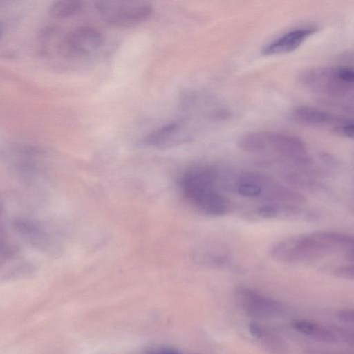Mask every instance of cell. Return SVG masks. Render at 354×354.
<instances>
[{"label":"cell","instance_id":"cell-1","mask_svg":"<svg viewBox=\"0 0 354 354\" xmlns=\"http://www.w3.org/2000/svg\"><path fill=\"white\" fill-rule=\"evenodd\" d=\"M353 248V236L331 231L298 234L274 243L270 255L283 263H305Z\"/></svg>","mask_w":354,"mask_h":354},{"label":"cell","instance_id":"cell-2","mask_svg":"<svg viewBox=\"0 0 354 354\" xmlns=\"http://www.w3.org/2000/svg\"><path fill=\"white\" fill-rule=\"evenodd\" d=\"M218 178L215 168L197 165L180 174L178 187L185 200L198 211L207 215L221 216L228 212L230 205L217 189Z\"/></svg>","mask_w":354,"mask_h":354},{"label":"cell","instance_id":"cell-3","mask_svg":"<svg viewBox=\"0 0 354 354\" xmlns=\"http://www.w3.org/2000/svg\"><path fill=\"white\" fill-rule=\"evenodd\" d=\"M241 147L245 152L249 153L263 154L272 152L299 165H308L311 163V158L303 140L286 133H247L241 139Z\"/></svg>","mask_w":354,"mask_h":354},{"label":"cell","instance_id":"cell-4","mask_svg":"<svg viewBox=\"0 0 354 354\" xmlns=\"http://www.w3.org/2000/svg\"><path fill=\"white\" fill-rule=\"evenodd\" d=\"M297 80L311 92L338 98L353 91L354 72L344 66L313 67L301 71Z\"/></svg>","mask_w":354,"mask_h":354},{"label":"cell","instance_id":"cell-5","mask_svg":"<svg viewBox=\"0 0 354 354\" xmlns=\"http://www.w3.org/2000/svg\"><path fill=\"white\" fill-rule=\"evenodd\" d=\"M95 10L108 24L117 27H129L147 20L153 12L148 1L106 0L95 3Z\"/></svg>","mask_w":354,"mask_h":354},{"label":"cell","instance_id":"cell-6","mask_svg":"<svg viewBox=\"0 0 354 354\" xmlns=\"http://www.w3.org/2000/svg\"><path fill=\"white\" fill-rule=\"evenodd\" d=\"M192 136L190 127L185 121H174L150 132L142 140L145 147L165 149L189 141Z\"/></svg>","mask_w":354,"mask_h":354},{"label":"cell","instance_id":"cell-7","mask_svg":"<svg viewBox=\"0 0 354 354\" xmlns=\"http://www.w3.org/2000/svg\"><path fill=\"white\" fill-rule=\"evenodd\" d=\"M235 296L244 310L255 317H274L282 311V306L279 302L248 287H237Z\"/></svg>","mask_w":354,"mask_h":354},{"label":"cell","instance_id":"cell-8","mask_svg":"<svg viewBox=\"0 0 354 354\" xmlns=\"http://www.w3.org/2000/svg\"><path fill=\"white\" fill-rule=\"evenodd\" d=\"M316 32V28L304 27L290 30L277 37L262 49L265 56L290 53L297 49L309 37Z\"/></svg>","mask_w":354,"mask_h":354},{"label":"cell","instance_id":"cell-9","mask_svg":"<svg viewBox=\"0 0 354 354\" xmlns=\"http://www.w3.org/2000/svg\"><path fill=\"white\" fill-rule=\"evenodd\" d=\"M295 122L310 127H324L333 124V130L339 119L322 109L308 106H299L295 108L290 114Z\"/></svg>","mask_w":354,"mask_h":354},{"label":"cell","instance_id":"cell-10","mask_svg":"<svg viewBox=\"0 0 354 354\" xmlns=\"http://www.w3.org/2000/svg\"><path fill=\"white\" fill-rule=\"evenodd\" d=\"M196 257L199 263L214 267L226 266L230 259L227 248L217 244L205 246L197 252Z\"/></svg>","mask_w":354,"mask_h":354},{"label":"cell","instance_id":"cell-11","mask_svg":"<svg viewBox=\"0 0 354 354\" xmlns=\"http://www.w3.org/2000/svg\"><path fill=\"white\" fill-rule=\"evenodd\" d=\"M8 6H0V53L10 55L12 50L8 44L10 29L13 28V15L6 11Z\"/></svg>","mask_w":354,"mask_h":354},{"label":"cell","instance_id":"cell-12","mask_svg":"<svg viewBox=\"0 0 354 354\" xmlns=\"http://www.w3.org/2000/svg\"><path fill=\"white\" fill-rule=\"evenodd\" d=\"M256 214L259 217L264 219L286 217V205H276L273 203L263 204L257 207Z\"/></svg>","mask_w":354,"mask_h":354},{"label":"cell","instance_id":"cell-13","mask_svg":"<svg viewBox=\"0 0 354 354\" xmlns=\"http://www.w3.org/2000/svg\"><path fill=\"white\" fill-rule=\"evenodd\" d=\"M311 337L317 340L333 343L337 341L335 333L329 328L316 324Z\"/></svg>","mask_w":354,"mask_h":354},{"label":"cell","instance_id":"cell-14","mask_svg":"<svg viewBox=\"0 0 354 354\" xmlns=\"http://www.w3.org/2000/svg\"><path fill=\"white\" fill-rule=\"evenodd\" d=\"M262 337H263V344L265 347L270 350L271 352L280 353H283L284 349H286L284 348V343L278 337L272 334H266L263 332L261 338Z\"/></svg>","mask_w":354,"mask_h":354},{"label":"cell","instance_id":"cell-15","mask_svg":"<svg viewBox=\"0 0 354 354\" xmlns=\"http://www.w3.org/2000/svg\"><path fill=\"white\" fill-rule=\"evenodd\" d=\"M354 125L352 119L341 118L335 131L342 136L352 138L353 137Z\"/></svg>","mask_w":354,"mask_h":354},{"label":"cell","instance_id":"cell-16","mask_svg":"<svg viewBox=\"0 0 354 354\" xmlns=\"http://www.w3.org/2000/svg\"><path fill=\"white\" fill-rule=\"evenodd\" d=\"M316 324L307 320H297L293 322L292 326L297 332L306 335L311 336Z\"/></svg>","mask_w":354,"mask_h":354},{"label":"cell","instance_id":"cell-17","mask_svg":"<svg viewBox=\"0 0 354 354\" xmlns=\"http://www.w3.org/2000/svg\"><path fill=\"white\" fill-rule=\"evenodd\" d=\"M142 354H183L178 349L167 346H151L145 348Z\"/></svg>","mask_w":354,"mask_h":354},{"label":"cell","instance_id":"cell-18","mask_svg":"<svg viewBox=\"0 0 354 354\" xmlns=\"http://www.w3.org/2000/svg\"><path fill=\"white\" fill-rule=\"evenodd\" d=\"M334 274L338 277L353 279L354 277V267L353 263L341 266L335 269Z\"/></svg>","mask_w":354,"mask_h":354},{"label":"cell","instance_id":"cell-19","mask_svg":"<svg viewBox=\"0 0 354 354\" xmlns=\"http://www.w3.org/2000/svg\"><path fill=\"white\" fill-rule=\"evenodd\" d=\"M337 317L342 322L351 324L354 320V312L352 309H344L338 313Z\"/></svg>","mask_w":354,"mask_h":354},{"label":"cell","instance_id":"cell-20","mask_svg":"<svg viewBox=\"0 0 354 354\" xmlns=\"http://www.w3.org/2000/svg\"><path fill=\"white\" fill-rule=\"evenodd\" d=\"M249 331L253 337L260 339L263 336V330L257 323L252 322L249 325Z\"/></svg>","mask_w":354,"mask_h":354}]
</instances>
